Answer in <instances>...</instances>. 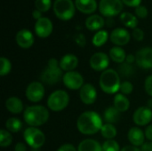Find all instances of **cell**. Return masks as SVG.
<instances>
[{
    "label": "cell",
    "mask_w": 152,
    "mask_h": 151,
    "mask_svg": "<svg viewBox=\"0 0 152 151\" xmlns=\"http://www.w3.org/2000/svg\"><path fill=\"white\" fill-rule=\"evenodd\" d=\"M148 108H150L151 109H152V98L149 99L148 101H147V105H146Z\"/></svg>",
    "instance_id": "49"
},
{
    "label": "cell",
    "mask_w": 152,
    "mask_h": 151,
    "mask_svg": "<svg viewBox=\"0 0 152 151\" xmlns=\"http://www.w3.org/2000/svg\"><path fill=\"white\" fill-rule=\"evenodd\" d=\"M77 151H103L102 146L94 139L83 140L77 147Z\"/></svg>",
    "instance_id": "23"
},
{
    "label": "cell",
    "mask_w": 152,
    "mask_h": 151,
    "mask_svg": "<svg viewBox=\"0 0 152 151\" xmlns=\"http://www.w3.org/2000/svg\"><path fill=\"white\" fill-rule=\"evenodd\" d=\"M120 111H118L114 106H110L109 108H107L105 110H104V113H103V118L105 120L106 123H109V124H116L119 121L120 119Z\"/></svg>",
    "instance_id": "25"
},
{
    "label": "cell",
    "mask_w": 152,
    "mask_h": 151,
    "mask_svg": "<svg viewBox=\"0 0 152 151\" xmlns=\"http://www.w3.org/2000/svg\"><path fill=\"white\" fill-rule=\"evenodd\" d=\"M5 129L10 133H18L21 130L23 124L20 119L17 117H10L5 122Z\"/></svg>",
    "instance_id": "28"
},
{
    "label": "cell",
    "mask_w": 152,
    "mask_h": 151,
    "mask_svg": "<svg viewBox=\"0 0 152 151\" xmlns=\"http://www.w3.org/2000/svg\"><path fill=\"white\" fill-rule=\"evenodd\" d=\"M102 125V117L97 112L92 110L83 112L77 120V130L85 135H93L101 132Z\"/></svg>",
    "instance_id": "1"
},
{
    "label": "cell",
    "mask_w": 152,
    "mask_h": 151,
    "mask_svg": "<svg viewBox=\"0 0 152 151\" xmlns=\"http://www.w3.org/2000/svg\"><path fill=\"white\" fill-rule=\"evenodd\" d=\"M12 70V63L11 61L5 58V57H1L0 58V76L4 77L7 76Z\"/></svg>",
    "instance_id": "33"
},
{
    "label": "cell",
    "mask_w": 152,
    "mask_h": 151,
    "mask_svg": "<svg viewBox=\"0 0 152 151\" xmlns=\"http://www.w3.org/2000/svg\"><path fill=\"white\" fill-rule=\"evenodd\" d=\"M23 138L25 142L32 150H40L45 142V133L37 127H28L23 132Z\"/></svg>",
    "instance_id": "6"
},
{
    "label": "cell",
    "mask_w": 152,
    "mask_h": 151,
    "mask_svg": "<svg viewBox=\"0 0 152 151\" xmlns=\"http://www.w3.org/2000/svg\"><path fill=\"white\" fill-rule=\"evenodd\" d=\"M62 82L64 85L69 90H80L84 84L83 76L77 71H69L65 72L62 77Z\"/></svg>",
    "instance_id": "10"
},
{
    "label": "cell",
    "mask_w": 152,
    "mask_h": 151,
    "mask_svg": "<svg viewBox=\"0 0 152 151\" xmlns=\"http://www.w3.org/2000/svg\"><path fill=\"white\" fill-rule=\"evenodd\" d=\"M16 43L17 44L23 49L30 48L34 44V36L33 34L28 29H21L17 32L16 34Z\"/></svg>",
    "instance_id": "17"
},
{
    "label": "cell",
    "mask_w": 152,
    "mask_h": 151,
    "mask_svg": "<svg viewBox=\"0 0 152 151\" xmlns=\"http://www.w3.org/2000/svg\"><path fill=\"white\" fill-rule=\"evenodd\" d=\"M69 103V95L66 91L56 90L53 92L47 99V108L54 112L65 109Z\"/></svg>",
    "instance_id": "5"
},
{
    "label": "cell",
    "mask_w": 152,
    "mask_h": 151,
    "mask_svg": "<svg viewBox=\"0 0 152 151\" xmlns=\"http://www.w3.org/2000/svg\"><path fill=\"white\" fill-rule=\"evenodd\" d=\"M135 61H136L135 55H134V54H128V55H126V62H127L129 64H134L135 62Z\"/></svg>",
    "instance_id": "47"
},
{
    "label": "cell",
    "mask_w": 152,
    "mask_h": 151,
    "mask_svg": "<svg viewBox=\"0 0 152 151\" xmlns=\"http://www.w3.org/2000/svg\"><path fill=\"white\" fill-rule=\"evenodd\" d=\"M145 133L138 126L132 127L127 133L129 142L135 147H142L145 143Z\"/></svg>",
    "instance_id": "18"
},
{
    "label": "cell",
    "mask_w": 152,
    "mask_h": 151,
    "mask_svg": "<svg viewBox=\"0 0 152 151\" xmlns=\"http://www.w3.org/2000/svg\"><path fill=\"white\" fill-rule=\"evenodd\" d=\"M133 121L138 126L148 125L152 121V109L147 106L137 108V109L134 112Z\"/></svg>",
    "instance_id": "12"
},
{
    "label": "cell",
    "mask_w": 152,
    "mask_h": 151,
    "mask_svg": "<svg viewBox=\"0 0 152 151\" xmlns=\"http://www.w3.org/2000/svg\"><path fill=\"white\" fill-rule=\"evenodd\" d=\"M110 38V41L117 46H123L129 43L131 36H130V33L126 29L122 28H118L111 32Z\"/></svg>",
    "instance_id": "16"
},
{
    "label": "cell",
    "mask_w": 152,
    "mask_h": 151,
    "mask_svg": "<svg viewBox=\"0 0 152 151\" xmlns=\"http://www.w3.org/2000/svg\"><path fill=\"white\" fill-rule=\"evenodd\" d=\"M49 117V109L43 105L28 106L23 111V119L31 127H38L45 125Z\"/></svg>",
    "instance_id": "2"
},
{
    "label": "cell",
    "mask_w": 152,
    "mask_h": 151,
    "mask_svg": "<svg viewBox=\"0 0 152 151\" xmlns=\"http://www.w3.org/2000/svg\"><path fill=\"white\" fill-rule=\"evenodd\" d=\"M56 151H77V149H76L75 146L70 143H64Z\"/></svg>",
    "instance_id": "40"
},
{
    "label": "cell",
    "mask_w": 152,
    "mask_h": 151,
    "mask_svg": "<svg viewBox=\"0 0 152 151\" xmlns=\"http://www.w3.org/2000/svg\"><path fill=\"white\" fill-rule=\"evenodd\" d=\"M118 72L122 77H130L134 74V67L133 66V64H129L125 61L119 64V66L118 67Z\"/></svg>",
    "instance_id": "30"
},
{
    "label": "cell",
    "mask_w": 152,
    "mask_h": 151,
    "mask_svg": "<svg viewBox=\"0 0 152 151\" xmlns=\"http://www.w3.org/2000/svg\"><path fill=\"white\" fill-rule=\"evenodd\" d=\"M101 134L106 140H114V138L118 134V131L114 125L106 123V124H103L101 129Z\"/></svg>",
    "instance_id": "27"
},
{
    "label": "cell",
    "mask_w": 152,
    "mask_h": 151,
    "mask_svg": "<svg viewBox=\"0 0 152 151\" xmlns=\"http://www.w3.org/2000/svg\"><path fill=\"white\" fill-rule=\"evenodd\" d=\"M53 12L61 20H69L75 14V5L72 0H55Z\"/></svg>",
    "instance_id": "7"
},
{
    "label": "cell",
    "mask_w": 152,
    "mask_h": 151,
    "mask_svg": "<svg viewBox=\"0 0 152 151\" xmlns=\"http://www.w3.org/2000/svg\"><path fill=\"white\" fill-rule=\"evenodd\" d=\"M79 98L86 105H92L97 100L96 88L92 84H85L79 90Z\"/></svg>",
    "instance_id": "14"
},
{
    "label": "cell",
    "mask_w": 152,
    "mask_h": 151,
    "mask_svg": "<svg viewBox=\"0 0 152 151\" xmlns=\"http://www.w3.org/2000/svg\"><path fill=\"white\" fill-rule=\"evenodd\" d=\"M110 58L116 63L121 64L126 61V53L121 46H114L110 50Z\"/></svg>",
    "instance_id": "26"
},
{
    "label": "cell",
    "mask_w": 152,
    "mask_h": 151,
    "mask_svg": "<svg viewBox=\"0 0 152 151\" xmlns=\"http://www.w3.org/2000/svg\"><path fill=\"white\" fill-rule=\"evenodd\" d=\"M99 10L106 17L116 16L123 10V2L122 0H101Z\"/></svg>",
    "instance_id": "8"
},
{
    "label": "cell",
    "mask_w": 152,
    "mask_h": 151,
    "mask_svg": "<svg viewBox=\"0 0 152 151\" xmlns=\"http://www.w3.org/2000/svg\"><path fill=\"white\" fill-rule=\"evenodd\" d=\"M31 151H39V150H32Z\"/></svg>",
    "instance_id": "50"
},
{
    "label": "cell",
    "mask_w": 152,
    "mask_h": 151,
    "mask_svg": "<svg viewBox=\"0 0 152 151\" xmlns=\"http://www.w3.org/2000/svg\"><path fill=\"white\" fill-rule=\"evenodd\" d=\"M120 76L113 69H107L102 72L99 79V85L102 92L108 94H114L119 92L121 85Z\"/></svg>",
    "instance_id": "3"
},
{
    "label": "cell",
    "mask_w": 152,
    "mask_h": 151,
    "mask_svg": "<svg viewBox=\"0 0 152 151\" xmlns=\"http://www.w3.org/2000/svg\"><path fill=\"white\" fill-rule=\"evenodd\" d=\"M120 20L121 22L127 28H136V26L138 24V20L137 18L130 13V12H123L120 15Z\"/></svg>",
    "instance_id": "29"
},
{
    "label": "cell",
    "mask_w": 152,
    "mask_h": 151,
    "mask_svg": "<svg viewBox=\"0 0 152 151\" xmlns=\"http://www.w3.org/2000/svg\"><path fill=\"white\" fill-rule=\"evenodd\" d=\"M35 32H36L37 36L41 38L48 37L53 32L52 21L46 17H42L41 19H39L38 20L36 21Z\"/></svg>",
    "instance_id": "15"
},
{
    "label": "cell",
    "mask_w": 152,
    "mask_h": 151,
    "mask_svg": "<svg viewBox=\"0 0 152 151\" xmlns=\"http://www.w3.org/2000/svg\"><path fill=\"white\" fill-rule=\"evenodd\" d=\"M45 92V86L42 82L33 81L27 86L25 90V96L30 102L37 103L43 100Z\"/></svg>",
    "instance_id": "9"
},
{
    "label": "cell",
    "mask_w": 152,
    "mask_h": 151,
    "mask_svg": "<svg viewBox=\"0 0 152 151\" xmlns=\"http://www.w3.org/2000/svg\"><path fill=\"white\" fill-rule=\"evenodd\" d=\"M145 137L147 140H149L150 142H152V124L148 125L145 129Z\"/></svg>",
    "instance_id": "43"
},
{
    "label": "cell",
    "mask_w": 152,
    "mask_h": 151,
    "mask_svg": "<svg viewBox=\"0 0 152 151\" xmlns=\"http://www.w3.org/2000/svg\"><path fill=\"white\" fill-rule=\"evenodd\" d=\"M133 36L137 41H142L144 38V32L141 28H134L133 31Z\"/></svg>",
    "instance_id": "39"
},
{
    "label": "cell",
    "mask_w": 152,
    "mask_h": 151,
    "mask_svg": "<svg viewBox=\"0 0 152 151\" xmlns=\"http://www.w3.org/2000/svg\"><path fill=\"white\" fill-rule=\"evenodd\" d=\"M32 16H33V18H34L35 20H38L39 19L42 18V12H41L40 11H38V10H35V11H33Z\"/></svg>",
    "instance_id": "48"
},
{
    "label": "cell",
    "mask_w": 152,
    "mask_h": 151,
    "mask_svg": "<svg viewBox=\"0 0 152 151\" xmlns=\"http://www.w3.org/2000/svg\"><path fill=\"white\" fill-rule=\"evenodd\" d=\"M134 91V85L130 81H123L120 85L119 92L125 95H129Z\"/></svg>",
    "instance_id": "36"
},
{
    "label": "cell",
    "mask_w": 152,
    "mask_h": 151,
    "mask_svg": "<svg viewBox=\"0 0 152 151\" xmlns=\"http://www.w3.org/2000/svg\"><path fill=\"white\" fill-rule=\"evenodd\" d=\"M63 75V70L60 67V61L55 58H51L48 60L45 69L40 75V80L45 85H53L62 80Z\"/></svg>",
    "instance_id": "4"
},
{
    "label": "cell",
    "mask_w": 152,
    "mask_h": 151,
    "mask_svg": "<svg viewBox=\"0 0 152 151\" xmlns=\"http://www.w3.org/2000/svg\"><path fill=\"white\" fill-rule=\"evenodd\" d=\"M5 109L12 114H20L23 111V103L18 97L12 96L8 98L4 103Z\"/></svg>",
    "instance_id": "20"
},
{
    "label": "cell",
    "mask_w": 152,
    "mask_h": 151,
    "mask_svg": "<svg viewBox=\"0 0 152 151\" xmlns=\"http://www.w3.org/2000/svg\"><path fill=\"white\" fill-rule=\"evenodd\" d=\"M103 151H120V146L118 142L115 140H106L102 143Z\"/></svg>",
    "instance_id": "34"
},
{
    "label": "cell",
    "mask_w": 152,
    "mask_h": 151,
    "mask_svg": "<svg viewBox=\"0 0 152 151\" xmlns=\"http://www.w3.org/2000/svg\"><path fill=\"white\" fill-rule=\"evenodd\" d=\"M135 62L138 67L150 69H152V48L151 47H144L140 49L135 54Z\"/></svg>",
    "instance_id": "13"
},
{
    "label": "cell",
    "mask_w": 152,
    "mask_h": 151,
    "mask_svg": "<svg viewBox=\"0 0 152 151\" xmlns=\"http://www.w3.org/2000/svg\"><path fill=\"white\" fill-rule=\"evenodd\" d=\"M135 13L139 18H146L148 16V10L145 6L143 5H140L138 7H136L135 9Z\"/></svg>",
    "instance_id": "38"
},
{
    "label": "cell",
    "mask_w": 152,
    "mask_h": 151,
    "mask_svg": "<svg viewBox=\"0 0 152 151\" xmlns=\"http://www.w3.org/2000/svg\"><path fill=\"white\" fill-rule=\"evenodd\" d=\"M52 5L51 0H36L35 1V6L37 10L40 11L41 12H47Z\"/></svg>",
    "instance_id": "35"
},
{
    "label": "cell",
    "mask_w": 152,
    "mask_h": 151,
    "mask_svg": "<svg viewBox=\"0 0 152 151\" xmlns=\"http://www.w3.org/2000/svg\"><path fill=\"white\" fill-rule=\"evenodd\" d=\"M14 151H27V146L23 142H18L14 147Z\"/></svg>",
    "instance_id": "45"
},
{
    "label": "cell",
    "mask_w": 152,
    "mask_h": 151,
    "mask_svg": "<svg viewBox=\"0 0 152 151\" xmlns=\"http://www.w3.org/2000/svg\"><path fill=\"white\" fill-rule=\"evenodd\" d=\"M122 2L130 7H138L141 5L142 0H122Z\"/></svg>",
    "instance_id": "41"
},
{
    "label": "cell",
    "mask_w": 152,
    "mask_h": 151,
    "mask_svg": "<svg viewBox=\"0 0 152 151\" xmlns=\"http://www.w3.org/2000/svg\"><path fill=\"white\" fill-rule=\"evenodd\" d=\"M144 88L146 93L152 98V75H150L146 77L144 82Z\"/></svg>",
    "instance_id": "37"
},
{
    "label": "cell",
    "mask_w": 152,
    "mask_h": 151,
    "mask_svg": "<svg viewBox=\"0 0 152 151\" xmlns=\"http://www.w3.org/2000/svg\"><path fill=\"white\" fill-rule=\"evenodd\" d=\"M75 5L83 13L90 14L96 11L97 3L95 0H76Z\"/></svg>",
    "instance_id": "21"
},
{
    "label": "cell",
    "mask_w": 152,
    "mask_h": 151,
    "mask_svg": "<svg viewBox=\"0 0 152 151\" xmlns=\"http://www.w3.org/2000/svg\"><path fill=\"white\" fill-rule=\"evenodd\" d=\"M89 64L91 69L98 72H103L110 65V56L105 53L99 52L93 54L90 58Z\"/></svg>",
    "instance_id": "11"
},
{
    "label": "cell",
    "mask_w": 152,
    "mask_h": 151,
    "mask_svg": "<svg viewBox=\"0 0 152 151\" xmlns=\"http://www.w3.org/2000/svg\"><path fill=\"white\" fill-rule=\"evenodd\" d=\"M75 41H76V43H77L78 45H80L81 47L85 46V44H86V38H85V36H84L83 34H78V35H77L76 37H75Z\"/></svg>",
    "instance_id": "42"
},
{
    "label": "cell",
    "mask_w": 152,
    "mask_h": 151,
    "mask_svg": "<svg viewBox=\"0 0 152 151\" xmlns=\"http://www.w3.org/2000/svg\"><path fill=\"white\" fill-rule=\"evenodd\" d=\"M78 62V58L75 54L68 53L61 57L60 61V67L65 72L74 71L75 69L77 67Z\"/></svg>",
    "instance_id": "19"
},
{
    "label": "cell",
    "mask_w": 152,
    "mask_h": 151,
    "mask_svg": "<svg viewBox=\"0 0 152 151\" xmlns=\"http://www.w3.org/2000/svg\"><path fill=\"white\" fill-rule=\"evenodd\" d=\"M120 151H142L140 148L138 147H135L134 145H127V146H125L121 149Z\"/></svg>",
    "instance_id": "44"
},
{
    "label": "cell",
    "mask_w": 152,
    "mask_h": 151,
    "mask_svg": "<svg viewBox=\"0 0 152 151\" xmlns=\"http://www.w3.org/2000/svg\"><path fill=\"white\" fill-rule=\"evenodd\" d=\"M142 151H152V142H145L142 147H141Z\"/></svg>",
    "instance_id": "46"
},
{
    "label": "cell",
    "mask_w": 152,
    "mask_h": 151,
    "mask_svg": "<svg viewBox=\"0 0 152 151\" xmlns=\"http://www.w3.org/2000/svg\"><path fill=\"white\" fill-rule=\"evenodd\" d=\"M108 37L109 34L106 30H99L93 36V44L96 47H101L107 42Z\"/></svg>",
    "instance_id": "31"
},
{
    "label": "cell",
    "mask_w": 152,
    "mask_h": 151,
    "mask_svg": "<svg viewBox=\"0 0 152 151\" xmlns=\"http://www.w3.org/2000/svg\"><path fill=\"white\" fill-rule=\"evenodd\" d=\"M113 106L121 113L126 112L130 108V101L123 93H116L113 101Z\"/></svg>",
    "instance_id": "22"
},
{
    "label": "cell",
    "mask_w": 152,
    "mask_h": 151,
    "mask_svg": "<svg viewBox=\"0 0 152 151\" xmlns=\"http://www.w3.org/2000/svg\"><path fill=\"white\" fill-rule=\"evenodd\" d=\"M104 20L102 17L100 15H91L89 16L86 20V27L91 30V31H95V30H100L103 26H104Z\"/></svg>",
    "instance_id": "24"
},
{
    "label": "cell",
    "mask_w": 152,
    "mask_h": 151,
    "mask_svg": "<svg viewBox=\"0 0 152 151\" xmlns=\"http://www.w3.org/2000/svg\"><path fill=\"white\" fill-rule=\"evenodd\" d=\"M12 142V136L6 129H1L0 131V146L2 148L9 147Z\"/></svg>",
    "instance_id": "32"
}]
</instances>
